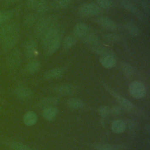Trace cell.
I'll return each mask as SVG.
<instances>
[{
    "label": "cell",
    "mask_w": 150,
    "mask_h": 150,
    "mask_svg": "<svg viewBox=\"0 0 150 150\" xmlns=\"http://www.w3.org/2000/svg\"><path fill=\"white\" fill-rule=\"evenodd\" d=\"M19 32V27L16 23H5L0 26V42L9 34Z\"/></svg>",
    "instance_id": "cell-11"
},
{
    "label": "cell",
    "mask_w": 150,
    "mask_h": 150,
    "mask_svg": "<svg viewBox=\"0 0 150 150\" xmlns=\"http://www.w3.org/2000/svg\"><path fill=\"white\" fill-rule=\"evenodd\" d=\"M47 3L46 0H38L35 10L38 13H44L47 9Z\"/></svg>",
    "instance_id": "cell-36"
},
{
    "label": "cell",
    "mask_w": 150,
    "mask_h": 150,
    "mask_svg": "<svg viewBox=\"0 0 150 150\" xmlns=\"http://www.w3.org/2000/svg\"><path fill=\"white\" fill-rule=\"evenodd\" d=\"M99 61L101 64L105 68L110 69L116 64V59L114 56H105L100 58Z\"/></svg>",
    "instance_id": "cell-23"
},
{
    "label": "cell",
    "mask_w": 150,
    "mask_h": 150,
    "mask_svg": "<svg viewBox=\"0 0 150 150\" xmlns=\"http://www.w3.org/2000/svg\"><path fill=\"white\" fill-rule=\"evenodd\" d=\"M60 99L57 97L52 96L45 97L39 100L35 106L38 108H46L50 107H53L59 104Z\"/></svg>",
    "instance_id": "cell-13"
},
{
    "label": "cell",
    "mask_w": 150,
    "mask_h": 150,
    "mask_svg": "<svg viewBox=\"0 0 150 150\" xmlns=\"http://www.w3.org/2000/svg\"><path fill=\"white\" fill-rule=\"evenodd\" d=\"M57 17L54 15L43 16L37 21L34 28V33L38 37H41L43 34L56 23Z\"/></svg>",
    "instance_id": "cell-2"
},
{
    "label": "cell",
    "mask_w": 150,
    "mask_h": 150,
    "mask_svg": "<svg viewBox=\"0 0 150 150\" xmlns=\"http://www.w3.org/2000/svg\"><path fill=\"white\" fill-rule=\"evenodd\" d=\"M98 112L102 117H107L110 115V108L108 106L102 105L98 107Z\"/></svg>",
    "instance_id": "cell-38"
},
{
    "label": "cell",
    "mask_w": 150,
    "mask_h": 150,
    "mask_svg": "<svg viewBox=\"0 0 150 150\" xmlns=\"http://www.w3.org/2000/svg\"><path fill=\"white\" fill-rule=\"evenodd\" d=\"M125 28L128 33L132 36H138L140 34L139 28L132 22H127L125 23Z\"/></svg>",
    "instance_id": "cell-30"
},
{
    "label": "cell",
    "mask_w": 150,
    "mask_h": 150,
    "mask_svg": "<svg viewBox=\"0 0 150 150\" xmlns=\"http://www.w3.org/2000/svg\"><path fill=\"white\" fill-rule=\"evenodd\" d=\"M38 16L35 13H30L26 15L23 19V25L26 28H30L35 25L37 22Z\"/></svg>",
    "instance_id": "cell-29"
},
{
    "label": "cell",
    "mask_w": 150,
    "mask_h": 150,
    "mask_svg": "<svg viewBox=\"0 0 150 150\" xmlns=\"http://www.w3.org/2000/svg\"><path fill=\"white\" fill-rule=\"evenodd\" d=\"M103 86L104 87L105 90L114 98L116 101L118 103L119 105L121 106L123 110H125L130 112H137V108L134 105V104L125 98L124 97L120 95L119 93L114 91L112 88L108 86L105 83H103Z\"/></svg>",
    "instance_id": "cell-1"
},
{
    "label": "cell",
    "mask_w": 150,
    "mask_h": 150,
    "mask_svg": "<svg viewBox=\"0 0 150 150\" xmlns=\"http://www.w3.org/2000/svg\"><path fill=\"white\" fill-rule=\"evenodd\" d=\"M83 42L88 47H90L100 45L101 40L96 34L88 32L83 38Z\"/></svg>",
    "instance_id": "cell-19"
},
{
    "label": "cell",
    "mask_w": 150,
    "mask_h": 150,
    "mask_svg": "<svg viewBox=\"0 0 150 150\" xmlns=\"http://www.w3.org/2000/svg\"><path fill=\"white\" fill-rule=\"evenodd\" d=\"M18 0H4V2L6 4H12L16 2Z\"/></svg>",
    "instance_id": "cell-42"
},
{
    "label": "cell",
    "mask_w": 150,
    "mask_h": 150,
    "mask_svg": "<svg viewBox=\"0 0 150 150\" xmlns=\"http://www.w3.org/2000/svg\"><path fill=\"white\" fill-rule=\"evenodd\" d=\"M120 67L121 72L126 77L131 78L134 76L135 74V69L131 64L125 62H121Z\"/></svg>",
    "instance_id": "cell-20"
},
{
    "label": "cell",
    "mask_w": 150,
    "mask_h": 150,
    "mask_svg": "<svg viewBox=\"0 0 150 150\" xmlns=\"http://www.w3.org/2000/svg\"><path fill=\"white\" fill-rule=\"evenodd\" d=\"M121 6L127 11L135 15L138 19L141 21H145L146 17L138 8L137 5L133 0H120Z\"/></svg>",
    "instance_id": "cell-7"
},
{
    "label": "cell",
    "mask_w": 150,
    "mask_h": 150,
    "mask_svg": "<svg viewBox=\"0 0 150 150\" xmlns=\"http://www.w3.org/2000/svg\"><path fill=\"white\" fill-rule=\"evenodd\" d=\"M89 26L85 23L79 22L75 25L73 28V33L74 37L83 38L89 32Z\"/></svg>",
    "instance_id": "cell-16"
},
{
    "label": "cell",
    "mask_w": 150,
    "mask_h": 150,
    "mask_svg": "<svg viewBox=\"0 0 150 150\" xmlns=\"http://www.w3.org/2000/svg\"><path fill=\"white\" fill-rule=\"evenodd\" d=\"M76 0H54L52 6L54 9H63L70 5Z\"/></svg>",
    "instance_id": "cell-31"
},
{
    "label": "cell",
    "mask_w": 150,
    "mask_h": 150,
    "mask_svg": "<svg viewBox=\"0 0 150 150\" xmlns=\"http://www.w3.org/2000/svg\"><path fill=\"white\" fill-rule=\"evenodd\" d=\"M88 48L91 52L101 57L105 56H114V53L112 50L101 45L90 46L88 47Z\"/></svg>",
    "instance_id": "cell-18"
},
{
    "label": "cell",
    "mask_w": 150,
    "mask_h": 150,
    "mask_svg": "<svg viewBox=\"0 0 150 150\" xmlns=\"http://www.w3.org/2000/svg\"><path fill=\"white\" fill-rule=\"evenodd\" d=\"M101 12V8L94 3H85L82 4L78 9V14L82 17H91L98 15Z\"/></svg>",
    "instance_id": "cell-4"
},
{
    "label": "cell",
    "mask_w": 150,
    "mask_h": 150,
    "mask_svg": "<svg viewBox=\"0 0 150 150\" xmlns=\"http://www.w3.org/2000/svg\"><path fill=\"white\" fill-rule=\"evenodd\" d=\"M96 4L104 9H109L112 6V2L111 0H95Z\"/></svg>",
    "instance_id": "cell-37"
},
{
    "label": "cell",
    "mask_w": 150,
    "mask_h": 150,
    "mask_svg": "<svg viewBox=\"0 0 150 150\" xmlns=\"http://www.w3.org/2000/svg\"><path fill=\"white\" fill-rule=\"evenodd\" d=\"M103 38L104 41L108 43H112L118 42L121 39V36L115 33H110L105 34L103 36Z\"/></svg>",
    "instance_id": "cell-34"
},
{
    "label": "cell",
    "mask_w": 150,
    "mask_h": 150,
    "mask_svg": "<svg viewBox=\"0 0 150 150\" xmlns=\"http://www.w3.org/2000/svg\"><path fill=\"white\" fill-rule=\"evenodd\" d=\"M21 62V53L18 49L13 48L8 54L6 59V64L8 69L14 70L17 69Z\"/></svg>",
    "instance_id": "cell-5"
},
{
    "label": "cell",
    "mask_w": 150,
    "mask_h": 150,
    "mask_svg": "<svg viewBox=\"0 0 150 150\" xmlns=\"http://www.w3.org/2000/svg\"><path fill=\"white\" fill-rule=\"evenodd\" d=\"M110 115L117 116L122 113L123 109L120 105H114L111 107H110Z\"/></svg>",
    "instance_id": "cell-40"
},
{
    "label": "cell",
    "mask_w": 150,
    "mask_h": 150,
    "mask_svg": "<svg viewBox=\"0 0 150 150\" xmlns=\"http://www.w3.org/2000/svg\"><path fill=\"white\" fill-rule=\"evenodd\" d=\"M78 89V87L76 86L70 84H64L54 87L53 88V91L57 94L67 96L74 94L77 93Z\"/></svg>",
    "instance_id": "cell-9"
},
{
    "label": "cell",
    "mask_w": 150,
    "mask_h": 150,
    "mask_svg": "<svg viewBox=\"0 0 150 150\" xmlns=\"http://www.w3.org/2000/svg\"><path fill=\"white\" fill-rule=\"evenodd\" d=\"M66 105L72 109L83 108L86 104L84 102L78 98H70L66 101Z\"/></svg>",
    "instance_id": "cell-24"
},
{
    "label": "cell",
    "mask_w": 150,
    "mask_h": 150,
    "mask_svg": "<svg viewBox=\"0 0 150 150\" xmlns=\"http://www.w3.org/2000/svg\"><path fill=\"white\" fill-rule=\"evenodd\" d=\"M137 2L140 5L142 9L145 11V12H146L148 15H149L150 12L149 1V0H138Z\"/></svg>",
    "instance_id": "cell-39"
},
{
    "label": "cell",
    "mask_w": 150,
    "mask_h": 150,
    "mask_svg": "<svg viewBox=\"0 0 150 150\" xmlns=\"http://www.w3.org/2000/svg\"><path fill=\"white\" fill-rule=\"evenodd\" d=\"M13 16V12L12 11H2L0 15V26L5 24L8 22Z\"/></svg>",
    "instance_id": "cell-33"
},
{
    "label": "cell",
    "mask_w": 150,
    "mask_h": 150,
    "mask_svg": "<svg viewBox=\"0 0 150 150\" xmlns=\"http://www.w3.org/2000/svg\"><path fill=\"white\" fill-rule=\"evenodd\" d=\"M126 128L131 134H135L138 130V125L137 122L133 120H129L127 124L125 123Z\"/></svg>",
    "instance_id": "cell-35"
},
{
    "label": "cell",
    "mask_w": 150,
    "mask_h": 150,
    "mask_svg": "<svg viewBox=\"0 0 150 150\" xmlns=\"http://www.w3.org/2000/svg\"><path fill=\"white\" fill-rule=\"evenodd\" d=\"M95 150H119L121 146L116 144H111L107 143H94L90 145Z\"/></svg>",
    "instance_id": "cell-21"
},
{
    "label": "cell",
    "mask_w": 150,
    "mask_h": 150,
    "mask_svg": "<svg viewBox=\"0 0 150 150\" xmlns=\"http://www.w3.org/2000/svg\"><path fill=\"white\" fill-rule=\"evenodd\" d=\"M19 39V32L13 33L6 36L1 42L2 50L5 52L11 50L18 43Z\"/></svg>",
    "instance_id": "cell-8"
},
{
    "label": "cell",
    "mask_w": 150,
    "mask_h": 150,
    "mask_svg": "<svg viewBox=\"0 0 150 150\" xmlns=\"http://www.w3.org/2000/svg\"><path fill=\"white\" fill-rule=\"evenodd\" d=\"M76 39L74 36L68 35L63 40V47L64 49H69L72 47L76 43Z\"/></svg>",
    "instance_id": "cell-32"
},
{
    "label": "cell",
    "mask_w": 150,
    "mask_h": 150,
    "mask_svg": "<svg viewBox=\"0 0 150 150\" xmlns=\"http://www.w3.org/2000/svg\"><path fill=\"white\" fill-rule=\"evenodd\" d=\"M40 63L36 59H32L29 61L25 67V70L28 73H35L39 71L40 68Z\"/></svg>",
    "instance_id": "cell-27"
},
{
    "label": "cell",
    "mask_w": 150,
    "mask_h": 150,
    "mask_svg": "<svg viewBox=\"0 0 150 150\" xmlns=\"http://www.w3.org/2000/svg\"><path fill=\"white\" fill-rule=\"evenodd\" d=\"M62 41V34L57 36L47 46L45 49L46 56H50L54 54L59 48Z\"/></svg>",
    "instance_id": "cell-17"
},
{
    "label": "cell",
    "mask_w": 150,
    "mask_h": 150,
    "mask_svg": "<svg viewBox=\"0 0 150 150\" xmlns=\"http://www.w3.org/2000/svg\"><path fill=\"white\" fill-rule=\"evenodd\" d=\"M66 71V67H59L53 68L46 71L43 74V78L45 80H52L58 79L63 76Z\"/></svg>",
    "instance_id": "cell-14"
},
{
    "label": "cell",
    "mask_w": 150,
    "mask_h": 150,
    "mask_svg": "<svg viewBox=\"0 0 150 150\" xmlns=\"http://www.w3.org/2000/svg\"><path fill=\"white\" fill-rule=\"evenodd\" d=\"M6 145L11 150H34L28 145L18 141L8 142Z\"/></svg>",
    "instance_id": "cell-28"
},
{
    "label": "cell",
    "mask_w": 150,
    "mask_h": 150,
    "mask_svg": "<svg viewBox=\"0 0 150 150\" xmlns=\"http://www.w3.org/2000/svg\"><path fill=\"white\" fill-rule=\"evenodd\" d=\"M38 120V117L33 111H28L23 116V121L24 124L27 126H32L36 124Z\"/></svg>",
    "instance_id": "cell-26"
},
{
    "label": "cell",
    "mask_w": 150,
    "mask_h": 150,
    "mask_svg": "<svg viewBox=\"0 0 150 150\" xmlns=\"http://www.w3.org/2000/svg\"><path fill=\"white\" fill-rule=\"evenodd\" d=\"M128 90L130 95L136 99L142 98L146 94V88L144 84L139 81H134L131 83Z\"/></svg>",
    "instance_id": "cell-6"
},
{
    "label": "cell",
    "mask_w": 150,
    "mask_h": 150,
    "mask_svg": "<svg viewBox=\"0 0 150 150\" xmlns=\"http://www.w3.org/2000/svg\"><path fill=\"white\" fill-rule=\"evenodd\" d=\"M25 53L28 59H33L37 54V43L33 39L28 40L25 45Z\"/></svg>",
    "instance_id": "cell-15"
},
{
    "label": "cell",
    "mask_w": 150,
    "mask_h": 150,
    "mask_svg": "<svg viewBox=\"0 0 150 150\" xmlns=\"http://www.w3.org/2000/svg\"><path fill=\"white\" fill-rule=\"evenodd\" d=\"M38 0H26V5L31 10H35Z\"/></svg>",
    "instance_id": "cell-41"
},
{
    "label": "cell",
    "mask_w": 150,
    "mask_h": 150,
    "mask_svg": "<svg viewBox=\"0 0 150 150\" xmlns=\"http://www.w3.org/2000/svg\"><path fill=\"white\" fill-rule=\"evenodd\" d=\"M1 13H2V11L0 9V15H1Z\"/></svg>",
    "instance_id": "cell-43"
},
{
    "label": "cell",
    "mask_w": 150,
    "mask_h": 150,
    "mask_svg": "<svg viewBox=\"0 0 150 150\" xmlns=\"http://www.w3.org/2000/svg\"><path fill=\"white\" fill-rule=\"evenodd\" d=\"M59 112L57 108L56 107H50L44 108L42 111L43 117L47 121L53 120L57 116Z\"/></svg>",
    "instance_id": "cell-22"
},
{
    "label": "cell",
    "mask_w": 150,
    "mask_h": 150,
    "mask_svg": "<svg viewBox=\"0 0 150 150\" xmlns=\"http://www.w3.org/2000/svg\"><path fill=\"white\" fill-rule=\"evenodd\" d=\"M111 128L113 132L120 134L123 132L126 129L125 123L121 120H115L111 122Z\"/></svg>",
    "instance_id": "cell-25"
},
{
    "label": "cell",
    "mask_w": 150,
    "mask_h": 150,
    "mask_svg": "<svg viewBox=\"0 0 150 150\" xmlns=\"http://www.w3.org/2000/svg\"><path fill=\"white\" fill-rule=\"evenodd\" d=\"M94 22L101 27L110 30H117L118 25L113 20L105 16H99L94 19Z\"/></svg>",
    "instance_id": "cell-10"
},
{
    "label": "cell",
    "mask_w": 150,
    "mask_h": 150,
    "mask_svg": "<svg viewBox=\"0 0 150 150\" xmlns=\"http://www.w3.org/2000/svg\"><path fill=\"white\" fill-rule=\"evenodd\" d=\"M63 33L62 26L55 23L50 27L41 36V45L45 50L49 44L57 36Z\"/></svg>",
    "instance_id": "cell-3"
},
{
    "label": "cell",
    "mask_w": 150,
    "mask_h": 150,
    "mask_svg": "<svg viewBox=\"0 0 150 150\" xmlns=\"http://www.w3.org/2000/svg\"><path fill=\"white\" fill-rule=\"evenodd\" d=\"M14 94L15 96L21 100H28L30 99L33 95L32 90L26 86H18L14 90Z\"/></svg>",
    "instance_id": "cell-12"
}]
</instances>
